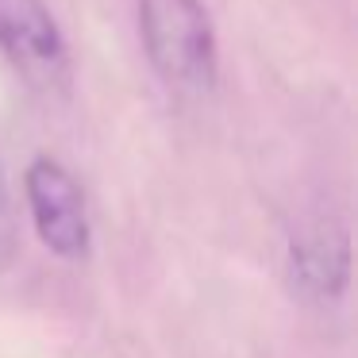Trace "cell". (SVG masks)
Masks as SVG:
<instances>
[{"mask_svg": "<svg viewBox=\"0 0 358 358\" xmlns=\"http://www.w3.org/2000/svg\"><path fill=\"white\" fill-rule=\"evenodd\" d=\"M139 39L155 73L181 93H212L220 78L216 27L201 0H139Z\"/></svg>", "mask_w": 358, "mask_h": 358, "instance_id": "6da1fadb", "label": "cell"}, {"mask_svg": "<svg viewBox=\"0 0 358 358\" xmlns=\"http://www.w3.org/2000/svg\"><path fill=\"white\" fill-rule=\"evenodd\" d=\"M24 196L31 208V224L39 243L50 255L78 262L93 247L89 227V204L81 181L55 158H35L24 173Z\"/></svg>", "mask_w": 358, "mask_h": 358, "instance_id": "7a4b0ae2", "label": "cell"}, {"mask_svg": "<svg viewBox=\"0 0 358 358\" xmlns=\"http://www.w3.org/2000/svg\"><path fill=\"white\" fill-rule=\"evenodd\" d=\"M0 55L39 93H58L70 78V50L47 0H0Z\"/></svg>", "mask_w": 358, "mask_h": 358, "instance_id": "3957f363", "label": "cell"}, {"mask_svg": "<svg viewBox=\"0 0 358 358\" xmlns=\"http://www.w3.org/2000/svg\"><path fill=\"white\" fill-rule=\"evenodd\" d=\"M289 285L312 304H331L350 285V239L335 224H316L289 243Z\"/></svg>", "mask_w": 358, "mask_h": 358, "instance_id": "277c9868", "label": "cell"}, {"mask_svg": "<svg viewBox=\"0 0 358 358\" xmlns=\"http://www.w3.org/2000/svg\"><path fill=\"white\" fill-rule=\"evenodd\" d=\"M16 255V216H12V193H8V178L0 166V266Z\"/></svg>", "mask_w": 358, "mask_h": 358, "instance_id": "5b68a950", "label": "cell"}]
</instances>
